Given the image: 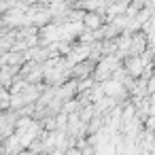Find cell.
Wrapping results in <instances>:
<instances>
[{
    "mask_svg": "<svg viewBox=\"0 0 155 155\" xmlns=\"http://www.w3.org/2000/svg\"><path fill=\"white\" fill-rule=\"evenodd\" d=\"M123 66L127 68V72H130L134 79H140V77H142V72H144V68H147L140 55H127V60H125V64H123Z\"/></svg>",
    "mask_w": 155,
    "mask_h": 155,
    "instance_id": "obj_1",
    "label": "cell"
},
{
    "mask_svg": "<svg viewBox=\"0 0 155 155\" xmlns=\"http://www.w3.org/2000/svg\"><path fill=\"white\" fill-rule=\"evenodd\" d=\"M83 24H85V28H89V30H100V28L106 24V17H104L102 13H98V11H87L85 17H83Z\"/></svg>",
    "mask_w": 155,
    "mask_h": 155,
    "instance_id": "obj_2",
    "label": "cell"
},
{
    "mask_svg": "<svg viewBox=\"0 0 155 155\" xmlns=\"http://www.w3.org/2000/svg\"><path fill=\"white\" fill-rule=\"evenodd\" d=\"M144 47H147L144 36H142V34H136V36H132V45H130V53H127V55H140V53L147 51Z\"/></svg>",
    "mask_w": 155,
    "mask_h": 155,
    "instance_id": "obj_3",
    "label": "cell"
},
{
    "mask_svg": "<svg viewBox=\"0 0 155 155\" xmlns=\"http://www.w3.org/2000/svg\"><path fill=\"white\" fill-rule=\"evenodd\" d=\"M149 115H155V91L151 94V104H149Z\"/></svg>",
    "mask_w": 155,
    "mask_h": 155,
    "instance_id": "obj_4",
    "label": "cell"
},
{
    "mask_svg": "<svg viewBox=\"0 0 155 155\" xmlns=\"http://www.w3.org/2000/svg\"><path fill=\"white\" fill-rule=\"evenodd\" d=\"M19 2H21V5H26V7H32V5H36V2H38V0H19Z\"/></svg>",
    "mask_w": 155,
    "mask_h": 155,
    "instance_id": "obj_5",
    "label": "cell"
}]
</instances>
